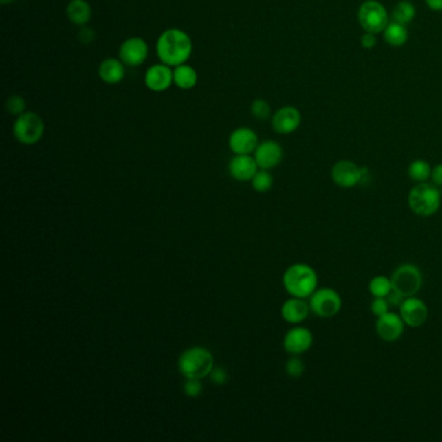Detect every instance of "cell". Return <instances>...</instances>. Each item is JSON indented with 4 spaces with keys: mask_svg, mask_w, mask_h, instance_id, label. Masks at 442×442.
Segmentation results:
<instances>
[{
    "mask_svg": "<svg viewBox=\"0 0 442 442\" xmlns=\"http://www.w3.org/2000/svg\"><path fill=\"white\" fill-rule=\"evenodd\" d=\"M173 76H174V85L178 89L184 91L192 90L199 80L197 71L187 64H181V65L175 67L173 70Z\"/></svg>",
    "mask_w": 442,
    "mask_h": 442,
    "instance_id": "cell-22",
    "label": "cell"
},
{
    "mask_svg": "<svg viewBox=\"0 0 442 442\" xmlns=\"http://www.w3.org/2000/svg\"><path fill=\"white\" fill-rule=\"evenodd\" d=\"M390 279L393 284V291L404 296L405 298L417 295L423 285V274L414 263H404L398 266L392 274Z\"/></svg>",
    "mask_w": 442,
    "mask_h": 442,
    "instance_id": "cell-7",
    "label": "cell"
},
{
    "mask_svg": "<svg viewBox=\"0 0 442 442\" xmlns=\"http://www.w3.org/2000/svg\"><path fill=\"white\" fill-rule=\"evenodd\" d=\"M441 192L434 183H418L408 192L410 210L418 217H432L441 208Z\"/></svg>",
    "mask_w": 442,
    "mask_h": 442,
    "instance_id": "cell-4",
    "label": "cell"
},
{
    "mask_svg": "<svg viewBox=\"0 0 442 442\" xmlns=\"http://www.w3.org/2000/svg\"><path fill=\"white\" fill-rule=\"evenodd\" d=\"M428 307L423 300L415 296L406 297L399 307V316L404 319L405 324L411 329H418L423 326L428 319Z\"/></svg>",
    "mask_w": 442,
    "mask_h": 442,
    "instance_id": "cell-12",
    "label": "cell"
},
{
    "mask_svg": "<svg viewBox=\"0 0 442 442\" xmlns=\"http://www.w3.org/2000/svg\"><path fill=\"white\" fill-rule=\"evenodd\" d=\"M431 179L437 187H441L442 186V164H439L436 165L433 169H432V175Z\"/></svg>",
    "mask_w": 442,
    "mask_h": 442,
    "instance_id": "cell-36",
    "label": "cell"
},
{
    "mask_svg": "<svg viewBox=\"0 0 442 442\" xmlns=\"http://www.w3.org/2000/svg\"><path fill=\"white\" fill-rule=\"evenodd\" d=\"M424 1H426L427 7L432 11H442V0H424Z\"/></svg>",
    "mask_w": 442,
    "mask_h": 442,
    "instance_id": "cell-37",
    "label": "cell"
},
{
    "mask_svg": "<svg viewBox=\"0 0 442 442\" xmlns=\"http://www.w3.org/2000/svg\"><path fill=\"white\" fill-rule=\"evenodd\" d=\"M405 326L402 317L393 311H388L384 316L377 318L375 323L377 336L386 342L399 340L405 332Z\"/></svg>",
    "mask_w": 442,
    "mask_h": 442,
    "instance_id": "cell-11",
    "label": "cell"
},
{
    "mask_svg": "<svg viewBox=\"0 0 442 442\" xmlns=\"http://www.w3.org/2000/svg\"><path fill=\"white\" fill-rule=\"evenodd\" d=\"M69 21L76 26H86L92 17V8L87 0H70L67 7Z\"/></svg>",
    "mask_w": 442,
    "mask_h": 442,
    "instance_id": "cell-21",
    "label": "cell"
},
{
    "mask_svg": "<svg viewBox=\"0 0 442 442\" xmlns=\"http://www.w3.org/2000/svg\"><path fill=\"white\" fill-rule=\"evenodd\" d=\"M252 188L258 193L269 192L272 188L274 184V178H272L270 171L260 169L254 174V177L250 181Z\"/></svg>",
    "mask_w": 442,
    "mask_h": 442,
    "instance_id": "cell-27",
    "label": "cell"
},
{
    "mask_svg": "<svg viewBox=\"0 0 442 442\" xmlns=\"http://www.w3.org/2000/svg\"><path fill=\"white\" fill-rule=\"evenodd\" d=\"M408 177L417 183H423L431 179V165L424 159H415L410 164L408 170Z\"/></svg>",
    "mask_w": 442,
    "mask_h": 442,
    "instance_id": "cell-25",
    "label": "cell"
},
{
    "mask_svg": "<svg viewBox=\"0 0 442 442\" xmlns=\"http://www.w3.org/2000/svg\"><path fill=\"white\" fill-rule=\"evenodd\" d=\"M272 125L274 131L280 135L292 134L301 125V113L295 107L285 105L272 115Z\"/></svg>",
    "mask_w": 442,
    "mask_h": 442,
    "instance_id": "cell-14",
    "label": "cell"
},
{
    "mask_svg": "<svg viewBox=\"0 0 442 442\" xmlns=\"http://www.w3.org/2000/svg\"><path fill=\"white\" fill-rule=\"evenodd\" d=\"M285 373L294 379H298L305 373V363L298 355H294L285 363Z\"/></svg>",
    "mask_w": 442,
    "mask_h": 442,
    "instance_id": "cell-30",
    "label": "cell"
},
{
    "mask_svg": "<svg viewBox=\"0 0 442 442\" xmlns=\"http://www.w3.org/2000/svg\"><path fill=\"white\" fill-rule=\"evenodd\" d=\"M384 39L386 43L393 47H401L408 42V33L406 25L402 23H388L386 30L383 32Z\"/></svg>",
    "mask_w": 442,
    "mask_h": 442,
    "instance_id": "cell-23",
    "label": "cell"
},
{
    "mask_svg": "<svg viewBox=\"0 0 442 442\" xmlns=\"http://www.w3.org/2000/svg\"><path fill=\"white\" fill-rule=\"evenodd\" d=\"M125 64L120 58H105L99 65V77L107 85H118L125 78Z\"/></svg>",
    "mask_w": 442,
    "mask_h": 442,
    "instance_id": "cell-20",
    "label": "cell"
},
{
    "mask_svg": "<svg viewBox=\"0 0 442 442\" xmlns=\"http://www.w3.org/2000/svg\"><path fill=\"white\" fill-rule=\"evenodd\" d=\"M260 170L258 164L250 155H235L228 162V174L238 181H250Z\"/></svg>",
    "mask_w": 442,
    "mask_h": 442,
    "instance_id": "cell-18",
    "label": "cell"
},
{
    "mask_svg": "<svg viewBox=\"0 0 442 442\" xmlns=\"http://www.w3.org/2000/svg\"><path fill=\"white\" fill-rule=\"evenodd\" d=\"M78 39L83 45H90L91 42L95 39V32L87 26H82L80 33H78Z\"/></svg>",
    "mask_w": 442,
    "mask_h": 442,
    "instance_id": "cell-34",
    "label": "cell"
},
{
    "mask_svg": "<svg viewBox=\"0 0 442 442\" xmlns=\"http://www.w3.org/2000/svg\"><path fill=\"white\" fill-rule=\"evenodd\" d=\"M214 368V357L205 346H191L178 358V370L184 379H204Z\"/></svg>",
    "mask_w": 442,
    "mask_h": 442,
    "instance_id": "cell-3",
    "label": "cell"
},
{
    "mask_svg": "<svg viewBox=\"0 0 442 442\" xmlns=\"http://www.w3.org/2000/svg\"><path fill=\"white\" fill-rule=\"evenodd\" d=\"M254 159L260 169L272 170L283 159V148L275 140H265L254 151Z\"/></svg>",
    "mask_w": 442,
    "mask_h": 442,
    "instance_id": "cell-16",
    "label": "cell"
},
{
    "mask_svg": "<svg viewBox=\"0 0 442 442\" xmlns=\"http://www.w3.org/2000/svg\"><path fill=\"white\" fill-rule=\"evenodd\" d=\"M309 305L311 313H314L319 318H332L342 307L341 297L335 289L332 288H318L313 295L309 297Z\"/></svg>",
    "mask_w": 442,
    "mask_h": 442,
    "instance_id": "cell-8",
    "label": "cell"
},
{
    "mask_svg": "<svg viewBox=\"0 0 442 442\" xmlns=\"http://www.w3.org/2000/svg\"><path fill=\"white\" fill-rule=\"evenodd\" d=\"M415 13H417V10L411 1L401 0L395 5V8L392 11V19L395 23L408 25L415 19Z\"/></svg>",
    "mask_w": 442,
    "mask_h": 442,
    "instance_id": "cell-24",
    "label": "cell"
},
{
    "mask_svg": "<svg viewBox=\"0 0 442 442\" xmlns=\"http://www.w3.org/2000/svg\"><path fill=\"white\" fill-rule=\"evenodd\" d=\"M368 291L374 297H388L393 291L392 279L386 278L384 275L374 276L368 283Z\"/></svg>",
    "mask_w": 442,
    "mask_h": 442,
    "instance_id": "cell-26",
    "label": "cell"
},
{
    "mask_svg": "<svg viewBox=\"0 0 442 442\" xmlns=\"http://www.w3.org/2000/svg\"><path fill=\"white\" fill-rule=\"evenodd\" d=\"M439 188H440V192H441V196H442V186L441 187H439Z\"/></svg>",
    "mask_w": 442,
    "mask_h": 442,
    "instance_id": "cell-39",
    "label": "cell"
},
{
    "mask_svg": "<svg viewBox=\"0 0 442 442\" xmlns=\"http://www.w3.org/2000/svg\"><path fill=\"white\" fill-rule=\"evenodd\" d=\"M192 51L191 36L178 27H171L162 32L156 43L159 61L171 68L186 64L192 55Z\"/></svg>",
    "mask_w": 442,
    "mask_h": 442,
    "instance_id": "cell-1",
    "label": "cell"
},
{
    "mask_svg": "<svg viewBox=\"0 0 442 442\" xmlns=\"http://www.w3.org/2000/svg\"><path fill=\"white\" fill-rule=\"evenodd\" d=\"M287 294L298 298H309L318 289V274L307 263H294L283 274Z\"/></svg>",
    "mask_w": 442,
    "mask_h": 442,
    "instance_id": "cell-2",
    "label": "cell"
},
{
    "mask_svg": "<svg viewBox=\"0 0 442 442\" xmlns=\"http://www.w3.org/2000/svg\"><path fill=\"white\" fill-rule=\"evenodd\" d=\"M250 112L254 118H257L260 121H265V120L270 118V115H272V107L263 99H256L250 104Z\"/></svg>",
    "mask_w": 442,
    "mask_h": 442,
    "instance_id": "cell-29",
    "label": "cell"
},
{
    "mask_svg": "<svg viewBox=\"0 0 442 442\" xmlns=\"http://www.w3.org/2000/svg\"><path fill=\"white\" fill-rule=\"evenodd\" d=\"M310 305L305 301V298H298V297H292L284 301L283 305L280 307V316L284 320L289 324H300L310 314Z\"/></svg>",
    "mask_w": 442,
    "mask_h": 442,
    "instance_id": "cell-19",
    "label": "cell"
},
{
    "mask_svg": "<svg viewBox=\"0 0 442 442\" xmlns=\"http://www.w3.org/2000/svg\"><path fill=\"white\" fill-rule=\"evenodd\" d=\"M389 307L390 305H389L386 297H374V300L371 302V313L376 318L382 317L389 311Z\"/></svg>",
    "mask_w": 442,
    "mask_h": 442,
    "instance_id": "cell-32",
    "label": "cell"
},
{
    "mask_svg": "<svg viewBox=\"0 0 442 442\" xmlns=\"http://www.w3.org/2000/svg\"><path fill=\"white\" fill-rule=\"evenodd\" d=\"M144 85L148 90L153 92H164L174 85V76L171 67L166 64H156L148 68L144 76Z\"/></svg>",
    "mask_w": 442,
    "mask_h": 442,
    "instance_id": "cell-17",
    "label": "cell"
},
{
    "mask_svg": "<svg viewBox=\"0 0 442 442\" xmlns=\"http://www.w3.org/2000/svg\"><path fill=\"white\" fill-rule=\"evenodd\" d=\"M314 338L310 329L302 326H295L289 329L283 339L284 351L292 355H301L313 346Z\"/></svg>",
    "mask_w": 442,
    "mask_h": 442,
    "instance_id": "cell-13",
    "label": "cell"
},
{
    "mask_svg": "<svg viewBox=\"0 0 442 442\" xmlns=\"http://www.w3.org/2000/svg\"><path fill=\"white\" fill-rule=\"evenodd\" d=\"M148 52H149V48H148L147 42L140 36H133L122 42L118 55H120V60L125 64L126 67L135 68L144 64V61L147 60Z\"/></svg>",
    "mask_w": 442,
    "mask_h": 442,
    "instance_id": "cell-9",
    "label": "cell"
},
{
    "mask_svg": "<svg viewBox=\"0 0 442 442\" xmlns=\"http://www.w3.org/2000/svg\"><path fill=\"white\" fill-rule=\"evenodd\" d=\"M45 121L35 112H25L16 117L13 124V135L23 146H34L45 135Z\"/></svg>",
    "mask_w": 442,
    "mask_h": 442,
    "instance_id": "cell-5",
    "label": "cell"
},
{
    "mask_svg": "<svg viewBox=\"0 0 442 442\" xmlns=\"http://www.w3.org/2000/svg\"><path fill=\"white\" fill-rule=\"evenodd\" d=\"M358 23L367 33H383L389 23L386 7L377 0L363 1L358 10Z\"/></svg>",
    "mask_w": 442,
    "mask_h": 442,
    "instance_id": "cell-6",
    "label": "cell"
},
{
    "mask_svg": "<svg viewBox=\"0 0 442 442\" xmlns=\"http://www.w3.org/2000/svg\"><path fill=\"white\" fill-rule=\"evenodd\" d=\"M258 144V136L250 127H238L228 136V147L234 155L254 153Z\"/></svg>",
    "mask_w": 442,
    "mask_h": 442,
    "instance_id": "cell-15",
    "label": "cell"
},
{
    "mask_svg": "<svg viewBox=\"0 0 442 442\" xmlns=\"http://www.w3.org/2000/svg\"><path fill=\"white\" fill-rule=\"evenodd\" d=\"M14 0H0V3L3 4V5H8V4H12Z\"/></svg>",
    "mask_w": 442,
    "mask_h": 442,
    "instance_id": "cell-38",
    "label": "cell"
},
{
    "mask_svg": "<svg viewBox=\"0 0 442 442\" xmlns=\"http://www.w3.org/2000/svg\"><path fill=\"white\" fill-rule=\"evenodd\" d=\"M5 109H7L8 114L19 117V115H21V114L26 112L25 111L26 109V102H25V99L21 95L13 93L5 102Z\"/></svg>",
    "mask_w": 442,
    "mask_h": 442,
    "instance_id": "cell-28",
    "label": "cell"
},
{
    "mask_svg": "<svg viewBox=\"0 0 442 442\" xmlns=\"http://www.w3.org/2000/svg\"><path fill=\"white\" fill-rule=\"evenodd\" d=\"M209 377H210V380H212L213 384H216V386H223V384H226L228 375H227V371L223 367L214 366V368H213L212 373L209 374Z\"/></svg>",
    "mask_w": 442,
    "mask_h": 442,
    "instance_id": "cell-33",
    "label": "cell"
},
{
    "mask_svg": "<svg viewBox=\"0 0 442 442\" xmlns=\"http://www.w3.org/2000/svg\"><path fill=\"white\" fill-rule=\"evenodd\" d=\"M376 34H374V33H367V32H364V34L361 36V45H362L363 48H366V49H371V48H374L375 45H376Z\"/></svg>",
    "mask_w": 442,
    "mask_h": 442,
    "instance_id": "cell-35",
    "label": "cell"
},
{
    "mask_svg": "<svg viewBox=\"0 0 442 442\" xmlns=\"http://www.w3.org/2000/svg\"><path fill=\"white\" fill-rule=\"evenodd\" d=\"M331 177L341 188H353L362 183V168L349 159H340L332 166Z\"/></svg>",
    "mask_w": 442,
    "mask_h": 442,
    "instance_id": "cell-10",
    "label": "cell"
},
{
    "mask_svg": "<svg viewBox=\"0 0 442 442\" xmlns=\"http://www.w3.org/2000/svg\"><path fill=\"white\" fill-rule=\"evenodd\" d=\"M204 390L201 379H186L183 384V393L187 397L196 398L201 396Z\"/></svg>",
    "mask_w": 442,
    "mask_h": 442,
    "instance_id": "cell-31",
    "label": "cell"
}]
</instances>
